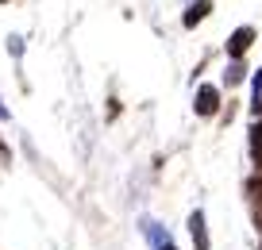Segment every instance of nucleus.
<instances>
[{
    "instance_id": "nucleus-6",
    "label": "nucleus",
    "mask_w": 262,
    "mask_h": 250,
    "mask_svg": "<svg viewBox=\"0 0 262 250\" xmlns=\"http://www.w3.org/2000/svg\"><path fill=\"white\" fill-rule=\"evenodd\" d=\"M251 162L254 170H262V120L251 123Z\"/></svg>"
},
{
    "instance_id": "nucleus-4",
    "label": "nucleus",
    "mask_w": 262,
    "mask_h": 250,
    "mask_svg": "<svg viewBox=\"0 0 262 250\" xmlns=\"http://www.w3.org/2000/svg\"><path fill=\"white\" fill-rule=\"evenodd\" d=\"M208 12H212V0H193V4L185 8V16H181V27H185V31H193L201 19H208Z\"/></svg>"
},
{
    "instance_id": "nucleus-11",
    "label": "nucleus",
    "mask_w": 262,
    "mask_h": 250,
    "mask_svg": "<svg viewBox=\"0 0 262 250\" xmlns=\"http://www.w3.org/2000/svg\"><path fill=\"white\" fill-rule=\"evenodd\" d=\"M4 120H8V108H4V104H0V123H4Z\"/></svg>"
},
{
    "instance_id": "nucleus-2",
    "label": "nucleus",
    "mask_w": 262,
    "mask_h": 250,
    "mask_svg": "<svg viewBox=\"0 0 262 250\" xmlns=\"http://www.w3.org/2000/svg\"><path fill=\"white\" fill-rule=\"evenodd\" d=\"M193 112L196 116H216L220 112V89H216V85H201V89H196V100H193Z\"/></svg>"
},
{
    "instance_id": "nucleus-9",
    "label": "nucleus",
    "mask_w": 262,
    "mask_h": 250,
    "mask_svg": "<svg viewBox=\"0 0 262 250\" xmlns=\"http://www.w3.org/2000/svg\"><path fill=\"white\" fill-rule=\"evenodd\" d=\"M8 54H12V58L24 54V39H19V35H12V39H8Z\"/></svg>"
},
{
    "instance_id": "nucleus-1",
    "label": "nucleus",
    "mask_w": 262,
    "mask_h": 250,
    "mask_svg": "<svg viewBox=\"0 0 262 250\" xmlns=\"http://www.w3.org/2000/svg\"><path fill=\"white\" fill-rule=\"evenodd\" d=\"M254 35H258V31H254L251 24H243V27H235V31H231V39H228V58H231V62H243V54L251 50Z\"/></svg>"
},
{
    "instance_id": "nucleus-12",
    "label": "nucleus",
    "mask_w": 262,
    "mask_h": 250,
    "mask_svg": "<svg viewBox=\"0 0 262 250\" xmlns=\"http://www.w3.org/2000/svg\"><path fill=\"white\" fill-rule=\"evenodd\" d=\"M158 250H178V246H173V242H166V246H158Z\"/></svg>"
},
{
    "instance_id": "nucleus-10",
    "label": "nucleus",
    "mask_w": 262,
    "mask_h": 250,
    "mask_svg": "<svg viewBox=\"0 0 262 250\" xmlns=\"http://www.w3.org/2000/svg\"><path fill=\"white\" fill-rule=\"evenodd\" d=\"M0 166H12V146L0 139Z\"/></svg>"
},
{
    "instance_id": "nucleus-3",
    "label": "nucleus",
    "mask_w": 262,
    "mask_h": 250,
    "mask_svg": "<svg viewBox=\"0 0 262 250\" xmlns=\"http://www.w3.org/2000/svg\"><path fill=\"white\" fill-rule=\"evenodd\" d=\"M189 235H193L196 250H212V246H208V223H205V212H201V208L189 212Z\"/></svg>"
},
{
    "instance_id": "nucleus-5",
    "label": "nucleus",
    "mask_w": 262,
    "mask_h": 250,
    "mask_svg": "<svg viewBox=\"0 0 262 250\" xmlns=\"http://www.w3.org/2000/svg\"><path fill=\"white\" fill-rule=\"evenodd\" d=\"M247 204H251L254 227H262V177H251V181H247Z\"/></svg>"
},
{
    "instance_id": "nucleus-13",
    "label": "nucleus",
    "mask_w": 262,
    "mask_h": 250,
    "mask_svg": "<svg viewBox=\"0 0 262 250\" xmlns=\"http://www.w3.org/2000/svg\"><path fill=\"white\" fill-rule=\"evenodd\" d=\"M258 250H262V246H258Z\"/></svg>"
},
{
    "instance_id": "nucleus-7",
    "label": "nucleus",
    "mask_w": 262,
    "mask_h": 250,
    "mask_svg": "<svg viewBox=\"0 0 262 250\" xmlns=\"http://www.w3.org/2000/svg\"><path fill=\"white\" fill-rule=\"evenodd\" d=\"M143 235L150 239V246H155V250L170 242V235H166V231H162V223H155V219H143Z\"/></svg>"
},
{
    "instance_id": "nucleus-8",
    "label": "nucleus",
    "mask_w": 262,
    "mask_h": 250,
    "mask_svg": "<svg viewBox=\"0 0 262 250\" xmlns=\"http://www.w3.org/2000/svg\"><path fill=\"white\" fill-rule=\"evenodd\" d=\"M243 77H247V65H243V62H231L228 73H224V85H239Z\"/></svg>"
}]
</instances>
